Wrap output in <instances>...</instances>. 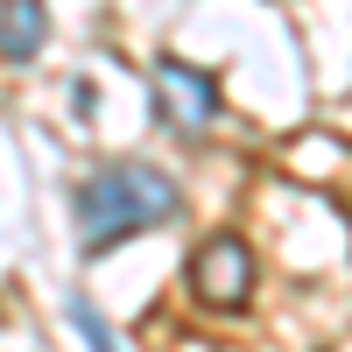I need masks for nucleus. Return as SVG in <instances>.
Listing matches in <instances>:
<instances>
[{
	"label": "nucleus",
	"mask_w": 352,
	"mask_h": 352,
	"mask_svg": "<svg viewBox=\"0 0 352 352\" xmlns=\"http://www.w3.org/2000/svg\"><path fill=\"white\" fill-rule=\"evenodd\" d=\"M71 324H78L85 352H120V345H113V331H106V317L92 310V296H71Z\"/></svg>",
	"instance_id": "39448f33"
},
{
	"label": "nucleus",
	"mask_w": 352,
	"mask_h": 352,
	"mask_svg": "<svg viewBox=\"0 0 352 352\" xmlns=\"http://www.w3.org/2000/svg\"><path fill=\"white\" fill-rule=\"evenodd\" d=\"M71 219H78V254L99 261L113 247L141 240V232L184 219V190H176V176L155 169V162H106V169H92L71 190Z\"/></svg>",
	"instance_id": "f257e3e1"
},
{
	"label": "nucleus",
	"mask_w": 352,
	"mask_h": 352,
	"mask_svg": "<svg viewBox=\"0 0 352 352\" xmlns=\"http://www.w3.org/2000/svg\"><path fill=\"white\" fill-rule=\"evenodd\" d=\"M184 275H190V296L204 310H247L254 303V247L240 240V232L197 240L190 261H184Z\"/></svg>",
	"instance_id": "7ed1b4c3"
},
{
	"label": "nucleus",
	"mask_w": 352,
	"mask_h": 352,
	"mask_svg": "<svg viewBox=\"0 0 352 352\" xmlns=\"http://www.w3.org/2000/svg\"><path fill=\"white\" fill-rule=\"evenodd\" d=\"M148 99H155L148 113L169 134H204V127H219V113H226L219 78L197 71L190 56H155V64H148Z\"/></svg>",
	"instance_id": "f03ea898"
},
{
	"label": "nucleus",
	"mask_w": 352,
	"mask_h": 352,
	"mask_svg": "<svg viewBox=\"0 0 352 352\" xmlns=\"http://www.w3.org/2000/svg\"><path fill=\"white\" fill-rule=\"evenodd\" d=\"M50 36V8L43 0H0V56L8 64H28Z\"/></svg>",
	"instance_id": "20e7f679"
}]
</instances>
